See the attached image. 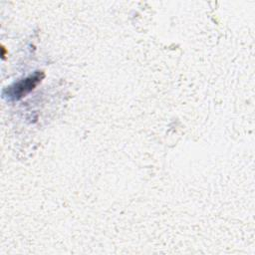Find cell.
<instances>
[{"label": "cell", "mask_w": 255, "mask_h": 255, "mask_svg": "<svg viewBox=\"0 0 255 255\" xmlns=\"http://www.w3.org/2000/svg\"><path fill=\"white\" fill-rule=\"evenodd\" d=\"M44 76L45 75L42 71H37L33 75L7 87L3 91V96L13 101L20 100L27 94H29L31 91H33L37 87V85L41 83Z\"/></svg>", "instance_id": "6da1fadb"}]
</instances>
